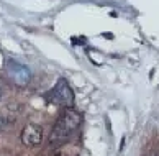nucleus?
Listing matches in <instances>:
<instances>
[{
	"instance_id": "nucleus-7",
	"label": "nucleus",
	"mask_w": 159,
	"mask_h": 156,
	"mask_svg": "<svg viewBox=\"0 0 159 156\" xmlns=\"http://www.w3.org/2000/svg\"><path fill=\"white\" fill-rule=\"evenodd\" d=\"M156 122H157V127H159V117H157V120H156Z\"/></svg>"
},
{
	"instance_id": "nucleus-4",
	"label": "nucleus",
	"mask_w": 159,
	"mask_h": 156,
	"mask_svg": "<svg viewBox=\"0 0 159 156\" xmlns=\"http://www.w3.org/2000/svg\"><path fill=\"white\" fill-rule=\"evenodd\" d=\"M43 141V128L36 123H26L21 130V143L26 146H38Z\"/></svg>"
},
{
	"instance_id": "nucleus-2",
	"label": "nucleus",
	"mask_w": 159,
	"mask_h": 156,
	"mask_svg": "<svg viewBox=\"0 0 159 156\" xmlns=\"http://www.w3.org/2000/svg\"><path fill=\"white\" fill-rule=\"evenodd\" d=\"M5 74L18 87H26L31 81V69L16 59H7L5 63Z\"/></svg>"
},
{
	"instance_id": "nucleus-3",
	"label": "nucleus",
	"mask_w": 159,
	"mask_h": 156,
	"mask_svg": "<svg viewBox=\"0 0 159 156\" xmlns=\"http://www.w3.org/2000/svg\"><path fill=\"white\" fill-rule=\"evenodd\" d=\"M51 99H52V102H56V104L66 107V109L72 107L74 102H75L72 89H70V86L67 84V81L62 79V77L56 82L54 89L51 91Z\"/></svg>"
},
{
	"instance_id": "nucleus-5",
	"label": "nucleus",
	"mask_w": 159,
	"mask_h": 156,
	"mask_svg": "<svg viewBox=\"0 0 159 156\" xmlns=\"http://www.w3.org/2000/svg\"><path fill=\"white\" fill-rule=\"evenodd\" d=\"M5 123H7V122H5V117L2 115V113H0V131L5 128Z\"/></svg>"
},
{
	"instance_id": "nucleus-6",
	"label": "nucleus",
	"mask_w": 159,
	"mask_h": 156,
	"mask_svg": "<svg viewBox=\"0 0 159 156\" xmlns=\"http://www.w3.org/2000/svg\"><path fill=\"white\" fill-rule=\"evenodd\" d=\"M2 95H3V89H2V86H0V99H2Z\"/></svg>"
},
{
	"instance_id": "nucleus-1",
	"label": "nucleus",
	"mask_w": 159,
	"mask_h": 156,
	"mask_svg": "<svg viewBox=\"0 0 159 156\" xmlns=\"http://www.w3.org/2000/svg\"><path fill=\"white\" fill-rule=\"evenodd\" d=\"M80 125V115L79 112H75L72 107L66 109L59 117H57L54 127H52L49 143L51 146H61L64 143H67L70 138L75 135Z\"/></svg>"
}]
</instances>
